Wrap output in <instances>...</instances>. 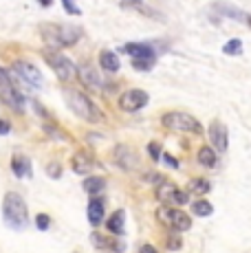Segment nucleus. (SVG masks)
Here are the masks:
<instances>
[{
    "instance_id": "39448f33",
    "label": "nucleus",
    "mask_w": 251,
    "mask_h": 253,
    "mask_svg": "<svg viewBox=\"0 0 251 253\" xmlns=\"http://www.w3.org/2000/svg\"><path fill=\"white\" fill-rule=\"evenodd\" d=\"M157 220L161 222L163 227L167 229L181 233V231H187L192 227V218L190 213H185L181 207H167V205H161L157 209Z\"/></svg>"
},
{
    "instance_id": "dca6fc26",
    "label": "nucleus",
    "mask_w": 251,
    "mask_h": 253,
    "mask_svg": "<svg viewBox=\"0 0 251 253\" xmlns=\"http://www.w3.org/2000/svg\"><path fill=\"white\" fill-rule=\"evenodd\" d=\"M11 169L18 178H29L31 176V159H29L27 154L16 152L11 157Z\"/></svg>"
},
{
    "instance_id": "a878e982",
    "label": "nucleus",
    "mask_w": 251,
    "mask_h": 253,
    "mask_svg": "<svg viewBox=\"0 0 251 253\" xmlns=\"http://www.w3.org/2000/svg\"><path fill=\"white\" fill-rule=\"evenodd\" d=\"M187 201H190V194H187V189H176L174 196H172V205H187Z\"/></svg>"
},
{
    "instance_id": "423d86ee",
    "label": "nucleus",
    "mask_w": 251,
    "mask_h": 253,
    "mask_svg": "<svg viewBox=\"0 0 251 253\" xmlns=\"http://www.w3.org/2000/svg\"><path fill=\"white\" fill-rule=\"evenodd\" d=\"M42 57L46 60V64L51 66L53 71H55V75L60 77L62 82H71L73 80V75H75V64L69 60V57L64 55V53H60V51H51V48H44L42 51Z\"/></svg>"
},
{
    "instance_id": "c756f323",
    "label": "nucleus",
    "mask_w": 251,
    "mask_h": 253,
    "mask_svg": "<svg viewBox=\"0 0 251 253\" xmlns=\"http://www.w3.org/2000/svg\"><path fill=\"white\" fill-rule=\"evenodd\" d=\"M62 4H64V9L69 13H73V16H80V13H82V9L75 4V0H62Z\"/></svg>"
},
{
    "instance_id": "9b49d317",
    "label": "nucleus",
    "mask_w": 251,
    "mask_h": 253,
    "mask_svg": "<svg viewBox=\"0 0 251 253\" xmlns=\"http://www.w3.org/2000/svg\"><path fill=\"white\" fill-rule=\"evenodd\" d=\"M119 53L130 55L132 60H157V53L150 44H143V42H128L119 48Z\"/></svg>"
},
{
    "instance_id": "5701e85b",
    "label": "nucleus",
    "mask_w": 251,
    "mask_h": 253,
    "mask_svg": "<svg viewBox=\"0 0 251 253\" xmlns=\"http://www.w3.org/2000/svg\"><path fill=\"white\" fill-rule=\"evenodd\" d=\"M82 187L88 194H99V192H104V187H106V178L104 176H88Z\"/></svg>"
},
{
    "instance_id": "c9c22d12",
    "label": "nucleus",
    "mask_w": 251,
    "mask_h": 253,
    "mask_svg": "<svg viewBox=\"0 0 251 253\" xmlns=\"http://www.w3.org/2000/svg\"><path fill=\"white\" fill-rule=\"evenodd\" d=\"M245 24H249V29H251V13H247V18H245Z\"/></svg>"
},
{
    "instance_id": "f8f14e48",
    "label": "nucleus",
    "mask_w": 251,
    "mask_h": 253,
    "mask_svg": "<svg viewBox=\"0 0 251 253\" xmlns=\"http://www.w3.org/2000/svg\"><path fill=\"white\" fill-rule=\"evenodd\" d=\"M113 159H115V163H117L119 168H122V169H128V172L137 168V154L132 152V148H130V145H124V143L115 145Z\"/></svg>"
},
{
    "instance_id": "20e7f679",
    "label": "nucleus",
    "mask_w": 251,
    "mask_h": 253,
    "mask_svg": "<svg viewBox=\"0 0 251 253\" xmlns=\"http://www.w3.org/2000/svg\"><path fill=\"white\" fill-rule=\"evenodd\" d=\"M161 126L170 132H187V134H203V126L196 117L190 113H181V110H170V113L161 115Z\"/></svg>"
},
{
    "instance_id": "ddd939ff",
    "label": "nucleus",
    "mask_w": 251,
    "mask_h": 253,
    "mask_svg": "<svg viewBox=\"0 0 251 253\" xmlns=\"http://www.w3.org/2000/svg\"><path fill=\"white\" fill-rule=\"evenodd\" d=\"M77 77H80V82L86 86V88H90V90L101 88V77H99V73L95 71L90 64H80V66H77Z\"/></svg>"
},
{
    "instance_id": "0eeeda50",
    "label": "nucleus",
    "mask_w": 251,
    "mask_h": 253,
    "mask_svg": "<svg viewBox=\"0 0 251 253\" xmlns=\"http://www.w3.org/2000/svg\"><path fill=\"white\" fill-rule=\"evenodd\" d=\"M0 92H2L4 101H7L9 106H13L16 110H22L25 108V97H22V92L16 88V84L11 82V77H9V73L0 66Z\"/></svg>"
},
{
    "instance_id": "72a5a7b5",
    "label": "nucleus",
    "mask_w": 251,
    "mask_h": 253,
    "mask_svg": "<svg viewBox=\"0 0 251 253\" xmlns=\"http://www.w3.org/2000/svg\"><path fill=\"white\" fill-rule=\"evenodd\" d=\"M161 159H163V161H166L167 165H172V168H178V161H176V159H172L170 154H161Z\"/></svg>"
},
{
    "instance_id": "c85d7f7f",
    "label": "nucleus",
    "mask_w": 251,
    "mask_h": 253,
    "mask_svg": "<svg viewBox=\"0 0 251 253\" xmlns=\"http://www.w3.org/2000/svg\"><path fill=\"white\" fill-rule=\"evenodd\" d=\"M166 247H167L170 251H176V249H181V247H183V240H181L178 236H167Z\"/></svg>"
},
{
    "instance_id": "f03ea898",
    "label": "nucleus",
    "mask_w": 251,
    "mask_h": 253,
    "mask_svg": "<svg viewBox=\"0 0 251 253\" xmlns=\"http://www.w3.org/2000/svg\"><path fill=\"white\" fill-rule=\"evenodd\" d=\"M2 218L11 229H25L29 222V209L20 194L7 192L2 198Z\"/></svg>"
},
{
    "instance_id": "b1692460",
    "label": "nucleus",
    "mask_w": 251,
    "mask_h": 253,
    "mask_svg": "<svg viewBox=\"0 0 251 253\" xmlns=\"http://www.w3.org/2000/svg\"><path fill=\"white\" fill-rule=\"evenodd\" d=\"M176 189H178L176 185L163 181L161 185H157V198H159L161 203H172V196H174Z\"/></svg>"
},
{
    "instance_id": "473e14b6",
    "label": "nucleus",
    "mask_w": 251,
    "mask_h": 253,
    "mask_svg": "<svg viewBox=\"0 0 251 253\" xmlns=\"http://www.w3.org/2000/svg\"><path fill=\"white\" fill-rule=\"evenodd\" d=\"M11 132V124L7 119H0V134H9Z\"/></svg>"
},
{
    "instance_id": "cd10ccee",
    "label": "nucleus",
    "mask_w": 251,
    "mask_h": 253,
    "mask_svg": "<svg viewBox=\"0 0 251 253\" xmlns=\"http://www.w3.org/2000/svg\"><path fill=\"white\" fill-rule=\"evenodd\" d=\"M154 62H157V60H132V66L137 71H152Z\"/></svg>"
},
{
    "instance_id": "f3484780",
    "label": "nucleus",
    "mask_w": 251,
    "mask_h": 253,
    "mask_svg": "<svg viewBox=\"0 0 251 253\" xmlns=\"http://www.w3.org/2000/svg\"><path fill=\"white\" fill-rule=\"evenodd\" d=\"M106 229L113 233V236H124L126 233V211L124 209L113 211V216H110L108 222H106Z\"/></svg>"
},
{
    "instance_id": "f257e3e1",
    "label": "nucleus",
    "mask_w": 251,
    "mask_h": 253,
    "mask_svg": "<svg viewBox=\"0 0 251 253\" xmlns=\"http://www.w3.org/2000/svg\"><path fill=\"white\" fill-rule=\"evenodd\" d=\"M42 42L51 48V51H60V48L73 46L82 38L80 27H69V24H57V22H42L38 27Z\"/></svg>"
},
{
    "instance_id": "f704fd0d",
    "label": "nucleus",
    "mask_w": 251,
    "mask_h": 253,
    "mask_svg": "<svg viewBox=\"0 0 251 253\" xmlns=\"http://www.w3.org/2000/svg\"><path fill=\"white\" fill-rule=\"evenodd\" d=\"M139 253H157V249L152 245H141L139 247Z\"/></svg>"
},
{
    "instance_id": "aec40b11",
    "label": "nucleus",
    "mask_w": 251,
    "mask_h": 253,
    "mask_svg": "<svg viewBox=\"0 0 251 253\" xmlns=\"http://www.w3.org/2000/svg\"><path fill=\"white\" fill-rule=\"evenodd\" d=\"M196 159H199V163L205 165V168H214L216 161H218V157H216V150L211 148V145H203L199 152H196Z\"/></svg>"
},
{
    "instance_id": "7c9ffc66",
    "label": "nucleus",
    "mask_w": 251,
    "mask_h": 253,
    "mask_svg": "<svg viewBox=\"0 0 251 253\" xmlns=\"http://www.w3.org/2000/svg\"><path fill=\"white\" fill-rule=\"evenodd\" d=\"M148 150H150V157H152V161H159L161 159V150H159V143H148Z\"/></svg>"
},
{
    "instance_id": "e433bc0d",
    "label": "nucleus",
    "mask_w": 251,
    "mask_h": 253,
    "mask_svg": "<svg viewBox=\"0 0 251 253\" xmlns=\"http://www.w3.org/2000/svg\"><path fill=\"white\" fill-rule=\"evenodd\" d=\"M38 2H40V4H44V7H49V4H51V0H38Z\"/></svg>"
},
{
    "instance_id": "2eb2a0df",
    "label": "nucleus",
    "mask_w": 251,
    "mask_h": 253,
    "mask_svg": "<svg viewBox=\"0 0 251 253\" xmlns=\"http://www.w3.org/2000/svg\"><path fill=\"white\" fill-rule=\"evenodd\" d=\"M93 157H90L88 152H84V150H77V152L71 157V168H73L75 174H88L90 169H93Z\"/></svg>"
},
{
    "instance_id": "4be33fe9",
    "label": "nucleus",
    "mask_w": 251,
    "mask_h": 253,
    "mask_svg": "<svg viewBox=\"0 0 251 253\" xmlns=\"http://www.w3.org/2000/svg\"><path fill=\"white\" fill-rule=\"evenodd\" d=\"M190 209H192V213H194L196 218H207V216L214 213V205L207 203V201H203V198H196V201L190 205Z\"/></svg>"
},
{
    "instance_id": "412c9836",
    "label": "nucleus",
    "mask_w": 251,
    "mask_h": 253,
    "mask_svg": "<svg viewBox=\"0 0 251 253\" xmlns=\"http://www.w3.org/2000/svg\"><path fill=\"white\" fill-rule=\"evenodd\" d=\"M211 192V183L207 178H192L187 183V194H196V196H205Z\"/></svg>"
},
{
    "instance_id": "2f4dec72",
    "label": "nucleus",
    "mask_w": 251,
    "mask_h": 253,
    "mask_svg": "<svg viewBox=\"0 0 251 253\" xmlns=\"http://www.w3.org/2000/svg\"><path fill=\"white\" fill-rule=\"evenodd\" d=\"M46 172H49V176H53V178L62 176V169H60V165L57 163H49V169H46Z\"/></svg>"
},
{
    "instance_id": "a211bd4d",
    "label": "nucleus",
    "mask_w": 251,
    "mask_h": 253,
    "mask_svg": "<svg viewBox=\"0 0 251 253\" xmlns=\"http://www.w3.org/2000/svg\"><path fill=\"white\" fill-rule=\"evenodd\" d=\"M88 222L93 227H99L104 222V201L101 198H90L88 203Z\"/></svg>"
},
{
    "instance_id": "bb28decb",
    "label": "nucleus",
    "mask_w": 251,
    "mask_h": 253,
    "mask_svg": "<svg viewBox=\"0 0 251 253\" xmlns=\"http://www.w3.org/2000/svg\"><path fill=\"white\" fill-rule=\"evenodd\" d=\"M36 227L40 231H46L51 227V218L46 216V213H38V216H36Z\"/></svg>"
},
{
    "instance_id": "9d476101",
    "label": "nucleus",
    "mask_w": 251,
    "mask_h": 253,
    "mask_svg": "<svg viewBox=\"0 0 251 253\" xmlns=\"http://www.w3.org/2000/svg\"><path fill=\"white\" fill-rule=\"evenodd\" d=\"M13 69H16V73L27 82L29 86H33V88H44V77H42V73L38 71L31 62L18 60L16 64H13Z\"/></svg>"
},
{
    "instance_id": "6ab92c4d",
    "label": "nucleus",
    "mask_w": 251,
    "mask_h": 253,
    "mask_svg": "<svg viewBox=\"0 0 251 253\" xmlns=\"http://www.w3.org/2000/svg\"><path fill=\"white\" fill-rule=\"evenodd\" d=\"M99 64H101V69H104V71L117 73L119 71V57H117V53L104 48V51L99 53Z\"/></svg>"
},
{
    "instance_id": "6e6552de",
    "label": "nucleus",
    "mask_w": 251,
    "mask_h": 253,
    "mask_svg": "<svg viewBox=\"0 0 251 253\" xmlns=\"http://www.w3.org/2000/svg\"><path fill=\"white\" fill-rule=\"evenodd\" d=\"M148 99H150V97H148L146 90L130 88L119 97V108H122L124 113H137V110H141L143 106L148 104Z\"/></svg>"
},
{
    "instance_id": "1a4fd4ad",
    "label": "nucleus",
    "mask_w": 251,
    "mask_h": 253,
    "mask_svg": "<svg viewBox=\"0 0 251 253\" xmlns=\"http://www.w3.org/2000/svg\"><path fill=\"white\" fill-rule=\"evenodd\" d=\"M207 137H209V141H211V148H214L218 154L227 152V145H229V132H227V126L220 119H214L209 124Z\"/></svg>"
},
{
    "instance_id": "393cba45",
    "label": "nucleus",
    "mask_w": 251,
    "mask_h": 253,
    "mask_svg": "<svg viewBox=\"0 0 251 253\" xmlns=\"http://www.w3.org/2000/svg\"><path fill=\"white\" fill-rule=\"evenodd\" d=\"M223 53H225V55H240V53H243V40L231 38V40L223 46Z\"/></svg>"
},
{
    "instance_id": "7ed1b4c3",
    "label": "nucleus",
    "mask_w": 251,
    "mask_h": 253,
    "mask_svg": "<svg viewBox=\"0 0 251 253\" xmlns=\"http://www.w3.org/2000/svg\"><path fill=\"white\" fill-rule=\"evenodd\" d=\"M64 97H66V106H69L80 119L90 121V124H99V121L104 119V113H101L97 106H95V101L90 99V97H86L84 92L64 88Z\"/></svg>"
},
{
    "instance_id": "4468645a",
    "label": "nucleus",
    "mask_w": 251,
    "mask_h": 253,
    "mask_svg": "<svg viewBox=\"0 0 251 253\" xmlns=\"http://www.w3.org/2000/svg\"><path fill=\"white\" fill-rule=\"evenodd\" d=\"M119 7H122V9H132V11L141 13V16L150 18V20H163L161 13L154 11L152 7H148V4L141 2V0H119Z\"/></svg>"
}]
</instances>
